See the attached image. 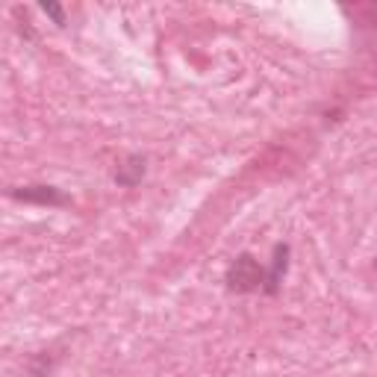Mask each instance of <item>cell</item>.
Instances as JSON below:
<instances>
[{
    "instance_id": "1",
    "label": "cell",
    "mask_w": 377,
    "mask_h": 377,
    "mask_svg": "<svg viewBox=\"0 0 377 377\" xmlns=\"http://www.w3.org/2000/svg\"><path fill=\"white\" fill-rule=\"evenodd\" d=\"M265 280H269V277H265V271L259 269V262L250 254H242L227 269V286L233 292H257V289H262Z\"/></svg>"
},
{
    "instance_id": "2",
    "label": "cell",
    "mask_w": 377,
    "mask_h": 377,
    "mask_svg": "<svg viewBox=\"0 0 377 377\" xmlns=\"http://www.w3.org/2000/svg\"><path fill=\"white\" fill-rule=\"evenodd\" d=\"M18 201H27V204H45V206H62L68 204V198L59 192V189H53V186H27V189H18V192H12Z\"/></svg>"
},
{
    "instance_id": "3",
    "label": "cell",
    "mask_w": 377,
    "mask_h": 377,
    "mask_svg": "<svg viewBox=\"0 0 377 377\" xmlns=\"http://www.w3.org/2000/svg\"><path fill=\"white\" fill-rule=\"evenodd\" d=\"M142 177H145V159L142 157L124 159V165H118V171H115L118 186H138L142 183Z\"/></svg>"
},
{
    "instance_id": "4",
    "label": "cell",
    "mask_w": 377,
    "mask_h": 377,
    "mask_svg": "<svg viewBox=\"0 0 377 377\" xmlns=\"http://www.w3.org/2000/svg\"><path fill=\"white\" fill-rule=\"evenodd\" d=\"M286 257H289V248L286 245H280L274 250V265H271V271H269V280H265V292H277V286H280V277H283V271H286Z\"/></svg>"
},
{
    "instance_id": "5",
    "label": "cell",
    "mask_w": 377,
    "mask_h": 377,
    "mask_svg": "<svg viewBox=\"0 0 377 377\" xmlns=\"http://www.w3.org/2000/svg\"><path fill=\"white\" fill-rule=\"evenodd\" d=\"M41 9H45V15H50V18L57 21V24H65V18H62V9H59V6H50V3H45Z\"/></svg>"
}]
</instances>
